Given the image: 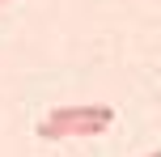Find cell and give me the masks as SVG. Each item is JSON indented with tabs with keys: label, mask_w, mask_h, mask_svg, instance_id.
Segmentation results:
<instances>
[{
	"label": "cell",
	"mask_w": 161,
	"mask_h": 157,
	"mask_svg": "<svg viewBox=\"0 0 161 157\" xmlns=\"http://www.w3.org/2000/svg\"><path fill=\"white\" fill-rule=\"evenodd\" d=\"M144 157H161V153H144Z\"/></svg>",
	"instance_id": "2"
},
{
	"label": "cell",
	"mask_w": 161,
	"mask_h": 157,
	"mask_svg": "<svg viewBox=\"0 0 161 157\" xmlns=\"http://www.w3.org/2000/svg\"><path fill=\"white\" fill-rule=\"evenodd\" d=\"M0 4H4V0H0Z\"/></svg>",
	"instance_id": "3"
},
{
	"label": "cell",
	"mask_w": 161,
	"mask_h": 157,
	"mask_svg": "<svg viewBox=\"0 0 161 157\" xmlns=\"http://www.w3.org/2000/svg\"><path fill=\"white\" fill-rule=\"evenodd\" d=\"M114 123V106L106 102H72V106H55L38 123L42 140H68V136H102Z\"/></svg>",
	"instance_id": "1"
}]
</instances>
